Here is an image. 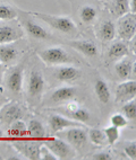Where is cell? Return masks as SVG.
Instances as JSON below:
<instances>
[{
	"instance_id": "277c9868",
	"label": "cell",
	"mask_w": 136,
	"mask_h": 160,
	"mask_svg": "<svg viewBox=\"0 0 136 160\" xmlns=\"http://www.w3.org/2000/svg\"><path fill=\"white\" fill-rule=\"evenodd\" d=\"M44 88H46V79L43 72L39 67H33L29 71L27 81H26V95L30 103L33 105L38 104L42 98Z\"/></svg>"
},
{
	"instance_id": "83f0119b",
	"label": "cell",
	"mask_w": 136,
	"mask_h": 160,
	"mask_svg": "<svg viewBox=\"0 0 136 160\" xmlns=\"http://www.w3.org/2000/svg\"><path fill=\"white\" fill-rule=\"evenodd\" d=\"M87 138H89V140H90L94 146L104 147L106 144H108L103 130L98 129V128H92V129L89 130V131H87Z\"/></svg>"
},
{
	"instance_id": "44dd1931",
	"label": "cell",
	"mask_w": 136,
	"mask_h": 160,
	"mask_svg": "<svg viewBox=\"0 0 136 160\" xmlns=\"http://www.w3.org/2000/svg\"><path fill=\"white\" fill-rule=\"evenodd\" d=\"M98 17L99 8L93 3H85L78 9V18L83 25H93L96 22Z\"/></svg>"
},
{
	"instance_id": "f546056e",
	"label": "cell",
	"mask_w": 136,
	"mask_h": 160,
	"mask_svg": "<svg viewBox=\"0 0 136 160\" xmlns=\"http://www.w3.org/2000/svg\"><path fill=\"white\" fill-rule=\"evenodd\" d=\"M104 135H106V139H107V143L109 146H113L117 141L119 140V137H120V129L116 128V126L110 125L107 126L103 129Z\"/></svg>"
},
{
	"instance_id": "ac0fdd59",
	"label": "cell",
	"mask_w": 136,
	"mask_h": 160,
	"mask_svg": "<svg viewBox=\"0 0 136 160\" xmlns=\"http://www.w3.org/2000/svg\"><path fill=\"white\" fill-rule=\"evenodd\" d=\"M136 95V81L134 79L124 80L117 85L115 90V100L116 103H125L127 100L135 98Z\"/></svg>"
},
{
	"instance_id": "7a4b0ae2",
	"label": "cell",
	"mask_w": 136,
	"mask_h": 160,
	"mask_svg": "<svg viewBox=\"0 0 136 160\" xmlns=\"http://www.w3.org/2000/svg\"><path fill=\"white\" fill-rule=\"evenodd\" d=\"M18 22L23 27L24 32L38 41H49L52 38V35L48 29L38 22V19L30 14V12H22L18 9Z\"/></svg>"
},
{
	"instance_id": "3957f363",
	"label": "cell",
	"mask_w": 136,
	"mask_h": 160,
	"mask_svg": "<svg viewBox=\"0 0 136 160\" xmlns=\"http://www.w3.org/2000/svg\"><path fill=\"white\" fill-rule=\"evenodd\" d=\"M42 62L46 64L48 67H57L63 66V64H76L78 60L76 58L73 57L68 51L61 48L59 45L46 48L39 51L38 53Z\"/></svg>"
},
{
	"instance_id": "484cf974",
	"label": "cell",
	"mask_w": 136,
	"mask_h": 160,
	"mask_svg": "<svg viewBox=\"0 0 136 160\" xmlns=\"http://www.w3.org/2000/svg\"><path fill=\"white\" fill-rule=\"evenodd\" d=\"M129 0H112L108 7L109 10L112 15H115L116 17H120L122 15L129 12Z\"/></svg>"
},
{
	"instance_id": "e0dca14e",
	"label": "cell",
	"mask_w": 136,
	"mask_h": 160,
	"mask_svg": "<svg viewBox=\"0 0 136 160\" xmlns=\"http://www.w3.org/2000/svg\"><path fill=\"white\" fill-rule=\"evenodd\" d=\"M129 45L126 41H116L108 46L107 52H106V62L108 64L115 63L116 61L127 57L129 54Z\"/></svg>"
},
{
	"instance_id": "603a6c76",
	"label": "cell",
	"mask_w": 136,
	"mask_h": 160,
	"mask_svg": "<svg viewBox=\"0 0 136 160\" xmlns=\"http://www.w3.org/2000/svg\"><path fill=\"white\" fill-rule=\"evenodd\" d=\"M7 135L13 141L27 139V125L22 118L15 121L8 126Z\"/></svg>"
},
{
	"instance_id": "30bf717a",
	"label": "cell",
	"mask_w": 136,
	"mask_h": 160,
	"mask_svg": "<svg viewBox=\"0 0 136 160\" xmlns=\"http://www.w3.org/2000/svg\"><path fill=\"white\" fill-rule=\"evenodd\" d=\"M52 77L64 83H74L81 79L83 72L74 64H63L52 67Z\"/></svg>"
},
{
	"instance_id": "4316f807",
	"label": "cell",
	"mask_w": 136,
	"mask_h": 160,
	"mask_svg": "<svg viewBox=\"0 0 136 160\" xmlns=\"http://www.w3.org/2000/svg\"><path fill=\"white\" fill-rule=\"evenodd\" d=\"M70 118L76 122H79L81 124H89L92 121V114H91L90 109L85 108L83 106H79L77 109L68 114Z\"/></svg>"
},
{
	"instance_id": "5bb4252c",
	"label": "cell",
	"mask_w": 136,
	"mask_h": 160,
	"mask_svg": "<svg viewBox=\"0 0 136 160\" xmlns=\"http://www.w3.org/2000/svg\"><path fill=\"white\" fill-rule=\"evenodd\" d=\"M17 42L18 41L0 45V62L5 67L14 66L23 54L24 51L19 49Z\"/></svg>"
},
{
	"instance_id": "d4e9b609",
	"label": "cell",
	"mask_w": 136,
	"mask_h": 160,
	"mask_svg": "<svg viewBox=\"0 0 136 160\" xmlns=\"http://www.w3.org/2000/svg\"><path fill=\"white\" fill-rule=\"evenodd\" d=\"M18 16V8L8 1L0 0V20L16 19Z\"/></svg>"
},
{
	"instance_id": "52a82bcc",
	"label": "cell",
	"mask_w": 136,
	"mask_h": 160,
	"mask_svg": "<svg viewBox=\"0 0 136 160\" xmlns=\"http://www.w3.org/2000/svg\"><path fill=\"white\" fill-rule=\"evenodd\" d=\"M24 35L25 32L17 19L0 20V45L22 40Z\"/></svg>"
},
{
	"instance_id": "8fae6325",
	"label": "cell",
	"mask_w": 136,
	"mask_h": 160,
	"mask_svg": "<svg viewBox=\"0 0 136 160\" xmlns=\"http://www.w3.org/2000/svg\"><path fill=\"white\" fill-rule=\"evenodd\" d=\"M78 96V88L70 85L67 86L57 87L51 92L49 97L46 99V103L49 105H63V104L75 99Z\"/></svg>"
},
{
	"instance_id": "d590c367",
	"label": "cell",
	"mask_w": 136,
	"mask_h": 160,
	"mask_svg": "<svg viewBox=\"0 0 136 160\" xmlns=\"http://www.w3.org/2000/svg\"><path fill=\"white\" fill-rule=\"evenodd\" d=\"M5 71H6V67L0 62V85L3 83V73H5Z\"/></svg>"
},
{
	"instance_id": "d6a6232c",
	"label": "cell",
	"mask_w": 136,
	"mask_h": 160,
	"mask_svg": "<svg viewBox=\"0 0 136 160\" xmlns=\"http://www.w3.org/2000/svg\"><path fill=\"white\" fill-rule=\"evenodd\" d=\"M40 160H58V158L46 144H43L40 147Z\"/></svg>"
},
{
	"instance_id": "6da1fadb",
	"label": "cell",
	"mask_w": 136,
	"mask_h": 160,
	"mask_svg": "<svg viewBox=\"0 0 136 160\" xmlns=\"http://www.w3.org/2000/svg\"><path fill=\"white\" fill-rule=\"evenodd\" d=\"M38 20L43 22L44 24L51 27L52 29L59 32L61 34L70 37H76L78 35V28L75 22L68 16H58V15L44 14L40 12H30Z\"/></svg>"
},
{
	"instance_id": "4fadbf2b",
	"label": "cell",
	"mask_w": 136,
	"mask_h": 160,
	"mask_svg": "<svg viewBox=\"0 0 136 160\" xmlns=\"http://www.w3.org/2000/svg\"><path fill=\"white\" fill-rule=\"evenodd\" d=\"M15 148L17 149L22 156L30 160H40V141L32 139H23V140L14 141Z\"/></svg>"
},
{
	"instance_id": "9c48e42d",
	"label": "cell",
	"mask_w": 136,
	"mask_h": 160,
	"mask_svg": "<svg viewBox=\"0 0 136 160\" xmlns=\"http://www.w3.org/2000/svg\"><path fill=\"white\" fill-rule=\"evenodd\" d=\"M116 31L120 40L126 41V42L133 40L136 34V14L127 12L118 17Z\"/></svg>"
},
{
	"instance_id": "2e32d148",
	"label": "cell",
	"mask_w": 136,
	"mask_h": 160,
	"mask_svg": "<svg viewBox=\"0 0 136 160\" xmlns=\"http://www.w3.org/2000/svg\"><path fill=\"white\" fill-rule=\"evenodd\" d=\"M135 61H132L127 57L122 58L113 63V72L116 74V77L122 81L128 79L135 80Z\"/></svg>"
},
{
	"instance_id": "f1b7e54d",
	"label": "cell",
	"mask_w": 136,
	"mask_h": 160,
	"mask_svg": "<svg viewBox=\"0 0 136 160\" xmlns=\"http://www.w3.org/2000/svg\"><path fill=\"white\" fill-rule=\"evenodd\" d=\"M122 114L124 115L128 121H135L136 118V102L135 98L125 102L122 106Z\"/></svg>"
},
{
	"instance_id": "1f68e13d",
	"label": "cell",
	"mask_w": 136,
	"mask_h": 160,
	"mask_svg": "<svg viewBox=\"0 0 136 160\" xmlns=\"http://www.w3.org/2000/svg\"><path fill=\"white\" fill-rule=\"evenodd\" d=\"M124 153L126 154V157L129 158L132 160L136 159V142L135 141H128V142L124 143L122 147Z\"/></svg>"
},
{
	"instance_id": "e575fe53",
	"label": "cell",
	"mask_w": 136,
	"mask_h": 160,
	"mask_svg": "<svg viewBox=\"0 0 136 160\" xmlns=\"http://www.w3.org/2000/svg\"><path fill=\"white\" fill-rule=\"evenodd\" d=\"M129 12H133V14H136V0H129Z\"/></svg>"
},
{
	"instance_id": "74e56055",
	"label": "cell",
	"mask_w": 136,
	"mask_h": 160,
	"mask_svg": "<svg viewBox=\"0 0 136 160\" xmlns=\"http://www.w3.org/2000/svg\"><path fill=\"white\" fill-rule=\"evenodd\" d=\"M3 99H5V98H3V96H1V94H0V106L3 104Z\"/></svg>"
},
{
	"instance_id": "4dcf8cb0",
	"label": "cell",
	"mask_w": 136,
	"mask_h": 160,
	"mask_svg": "<svg viewBox=\"0 0 136 160\" xmlns=\"http://www.w3.org/2000/svg\"><path fill=\"white\" fill-rule=\"evenodd\" d=\"M110 123L111 125L116 126L118 129H124L128 125L129 121L122 114V113H116V114L111 115L110 117Z\"/></svg>"
},
{
	"instance_id": "8d00e7d4",
	"label": "cell",
	"mask_w": 136,
	"mask_h": 160,
	"mask_svg": "<svg viewBox=\"0 0 136 160\" xmlns=\"http://www.w3.org/2000/svg\"><path fill=\"white\" fill-rule=\"evenodd\" d=\"M3 139H5V137H3V129L0 128V141L3 140Z\"/></svg>"
},
{
	"instance_id": "d6986e66",
	"label": "cell",
	"mask_w": 136,
	"mask_h": 160,
	"mask_svg": "<svg viewBox=\"0 0 136 160\" xmlns=\"http://www.w3.org/2000/svg\"><path fill=\"white\" fill-rule=\"evenodd\" d=\"M49 126L52 133H58L65 129H69L74 126H84L79 122L68 118L61 114H52L49 117Z\"/></svg>"
},
{
	"instance_id": "ffe728a7",
	"label": "cell",
	"mask_w": 136,
	"mask_h": 160,
	"mask_svg": "<svg viewBox=\"0 0 136 160\" xmlns=\"http://www.w3.org/2000/svg\"><path fill=\"white\" fill-rule=\"evenodd\" d=\"M95 35L101 42H111L116 38L117 31L115 22L110 19H106L96 26Z\"/></svg>"
},
{
	"instance_id": "ba28073f",
	"label": "cell",
	"mask_w": 136,
	"mask_h": 160,
	"mask_svg": "<svg viewBox=\"0 0 136 160\" xmlns=\"http://www.w3.org/2000/svg\"><path fill=\"white\" fill-rule=\"evenodd\" d=\"M43 143L53 152V154L58 158V160L74 159L77 154V151L75 149L73 148L67 141L61 139L60 137L46 138L43 140Z\"/></svg>"
},
{
	"instance_id": "836d02e7",
	"label": "cell",
	"mask_w": 136,
	"mask_h": 160,
	"mask_svg": "<svg viewBox=\"0 0 136 160\" xmlns=\"http://www.w3.org/2000/svg\"><path fill=\"white\" fill-rule=\"evenodd\" d=\"M85 159H93V160H112L113 156L109 151H99L94 152L90 157H85Z\"/></svg>"
},
{
	"instance_id": "7c38bea8",
	"label": "cell",
	"mask_w": 136,
	"mask_h": 160,
	"mask_svg": "<svg viewBox=\"0 0 136 160\" xmlns=\"http://www.w3.org/2000/svg\"><path fill=\"white\" fill-rule=\"evenodd\" d=\"M24 108L17 102L10 100L0 106V122L9 126L13 122L23 118Z\"/></svg>"
},
{
	"instance_id": "8992f818",
	"label": "cell",
	"mask_w": 136,
	"mask_h": 160,
	"mask_svg": "<svg viewBox=\"0 0 136 160\" xmlns=\"http://www.w3.org/2000/svg\"><path fill=\"white\" fill-rule=\"evenodd\" d=\"M58 135L67 141L78 152L83 151L89 142L87 131L84 129V126H74L69 129H65L58 132Z\"/></svg>"
},
{
	"instance_id": "cb8c5ba5",
	"label": "cell",
	"mask_w": 136,
	"mask_h": 160,
	"mask_svg": "<svg viewBox=\"0 0 136 160\" xmlns=\"http://www.w3.org/2000/svg\"><path fill=\"white\" fill-rule=\"evenodd\" d=\"M94 92L99 102L103 105L110 103L111 100V90L108 82L102 78H98L94 82Z\"/></svg>"
},
{
	"instance_id": "9a60e30c",
	"label": "cell",
	"mask_w": 136,
	"mask_h": 160,
	"mask_svg": "<svg viewBox=\"0 0 136 160\" xmlns=\"http://www.w3.org/2000/svg\"><path fill=\"white\" fill-rule=\"evenodd\" d=\"M67 44L77 51L78 53H81L83 57L90 59V60H94L99 58V48L93 41L90 40H72L68 41Z\"/></svg>"
},
{
	"instance_id": "7402d4cb",
	"label": "cell",
	"mask_w": 136,
	"mask_h": 160,
	"mask_svg": "<svg viewBox=\"0 0 136 160\" xmlns=\"http://www.w3.org/2000/svg\"><path fill=\"white\" fill-rule=\"evenodd\" d=\"M46 128H44L43 123L40 120H38V118L30 120L29 124H27V138L29 139L42 142L46 138Z\"/></svg>"
},
{
	"instance_id": "5b68a950",
	"label": "cell",
	"mask_w": 136,
	"mask_h": 160,
	"mask_svg": "<svg viewBox=\"0 0 136 160\" xmlns=\"http://www.w3.org/2000/svg\"><path fill=\"white\" fill-rule=\"evenodd\" d=\"M3 83L6 90L14 97L19 98L23 94L24 85V67L22 64L12 66L5 71Z\"/></svg>"
}]
</instances>
